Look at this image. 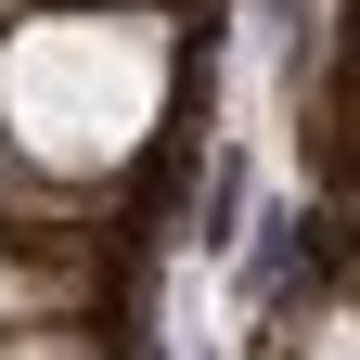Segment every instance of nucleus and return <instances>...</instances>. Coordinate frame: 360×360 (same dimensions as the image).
Wrapping results in <instances>:
<instances>
[{
    "label": "nucleus",
    "mask_w": 360,
    "mask_h": 360,
    "mask_svg": "<svg viewBox=\"0 0 360 360\" xmlns=\"http://www.w3.org/2000/svg\"><path fill=\"white\" fill-rule=\"evenodd\" d=\"M180 90V39L142 0H77V13H26L0 26V142L52 180H116L129 155L167 129Z\"/></svg>",
    "instance_id": "1"
}]
</instances>
